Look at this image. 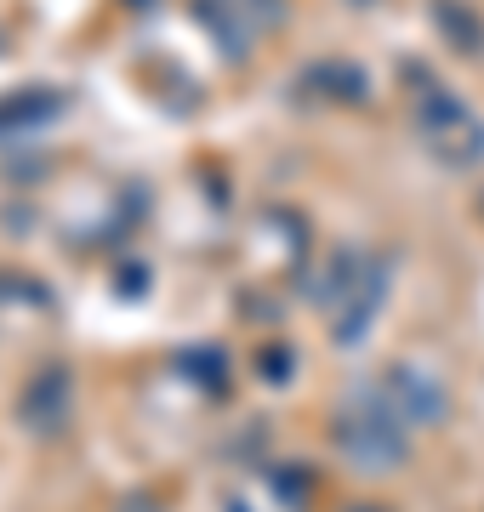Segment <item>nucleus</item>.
Instances as JSON below:
<instances>
[{
    "mask_svg": "<svg viewBox=\"0 0 484 512\" xmlns=\"http://www.w3.org/2000/svg\"><path fill=\"white\" fill-rule=\"evenodd\" d=\"M234 512H245V507H240V501H234Z\"/></svg>",
    "mask_w": 484,
    "mask_h": 512,
    "instance_id": "12",
    "label": "nucleus"
},
{
    "mask_svg": "<svg viewBox=\"0 0 484 512\" xmlns=\"http://www.w3.org/2000/svg\"><path fill=\"white\" fill-rule=\"evenodd\" d=\"M302 92H331V97H342V103H354V97H365L371 86H365V74H359L354 63L325 57L314 74H302Z\"/></svg>",
    "mask_w": 484,
    "mask_h": 512,
    "instance_id": "7",
    "label": "nucleus"
},
{
    "mask_svg": "<svg viewBox=\"0 0 484 512\" xmlns=\"http://www.w3.org/2000/svg\"><path fill=\"white\" fill-rule=\"evenodd\" d=\"M433 18H439V35H450L462 52H479L484 46V29L473 23V12H467L462 0H433Z\"/></svg>",
    "mask_w": 484,
    "mask_h": 512,
    "instance_id": "8",
    "label": "nucleus"
},
{
    "mask_svg": "<svg viewBox=\"0 0 484 512\" xmlns=\"http://www.w3.org/2000/svg\"><path fill=\"white\" fill-rule=\"evenodd\" d=\"M114 512H166V507H160V501H154L149 490H137V495H126V501H120Z\"/></svg>",
    "mask_w": 484,
    "mask_h": 512,
    "instance_id": "9",
    "label": "nucleus"
},
{
    "mask_svg": "<svg viewBox=\"0 0 484 512\" xmlns=\"http://www.w3.org/2000/svg\"><path fill=\"white\" fill-rule=\"evenodd\" d=\"M388 279H393V256H371L365 274H359V285L342 296V308L331 313V342L336 348H359V342H365L371 319L388 308Z\"/></svg>",
    "mask_w": 484,
    "mask_h": 512,
    "instance_id": "4",
    "label": "nucleus"
},
{
    "mask_svg": "<svg viewBox=\"0 0 484 512\" xmlns=\"http://www.w3.org/2000/svg\"><path fill=\"white\" fill-rule=\"evenodd\" d=\"M63 109V92H18V97H0V131H29L40 120H52Z\"/></svg>",
    "mask_w": 484,
    "mask_h": 512,
    "instance_id": "6",
    "label": "nucleus"
},
{
    "mask_svg": "<svg viewBox=\"0 0 484 512\" xmlns=\"http://www.w3.org/2000/svg\"><path fill=\"white\" fill-rule=\"evenodd\" d=\"M479 217H484V194H479Z\"/></svg>",
    "mask_w": 484,
    "mask_h": 512,
    "instance_id": "10",
    "label": "nucleus"
},
{
    "mask_svg": "<svg viewBox=\"0 0 484 512\" xmlns=\"http://www.w3.org/2000/svg\"><path fill=\"white\" fill-rule=\"evenodd\" d=\"M382 393L393 399V410L410 421V427H439V421L450 416V387L439 370L416 365V359H399V365H388L382 376Z\"/></svg>",
    "mask_w": 484,
    "mask_h": 512,
    "instance_id": "3",
    "label": "nucleus"
},
{
    "mask_svg": "<svg viewBox=\"0 0 484 512\" xmlns=\"http://www.w3.org/2000/svg\"><path fill=\"white\" fill-rule=\"evenodd\" d=\"M410 433H416V427L393 410V399L382 393V382L354 387L348 399L336 404V416H331L336 456L348 461L354 473H365V478L393 473V467L410 456Z\"/></svg>",
    "mask_w": 484,
    "mask_h": 512,
    "instance_id": "1",
    "label": "nucleus"
},
{
    "mask_svg": "<svg viewBox=\"0 0 484 512\" xmlns=\"http://www.w3.org/2000/svg\"><path fill=\"white\" fill-rule=\"evenodd\" d=\"M354 6H371V0H354Z\"/></svg>",
    "mask_w": 484,
    "mask_h": 512,
    "instance_id": "11",
    "label": "nucleus"
},
{
    "mask_svg": "<svg viewBox=\"0 0 484 512\" xmlns=\"http://www.w3.org/2000/svg\"><path fill=\"white\" fill-rule=\"evenodd\" d=\"M69 404H75V382H69V365H46L40 376H29L18 399V421L40 439H52L69 427Z\"/></svg>",
    "mask_w": 484,
    "mask_h": 512,
    "instance_id": "5",
    "label": "nucleus"
},
{
    "mask_svg": "<svg viewBox=\"0 0 484 512\" xmlns=\"http://www.w3.org/2000/svg\"><path fill=\"white\" fill-rule=\"evenodd\" d=\"M405 80H410V120L422 131V143L433 148V160L456 165V171L479 165L484 160V120L479 114L467 109L445 80H433L428 69H410Z\"/></svg>",
    "mask_w": 484,
    "mask_h": 512,
    "instance_id": "2",
    "label": "nucleus"
}]
</instances>
